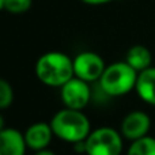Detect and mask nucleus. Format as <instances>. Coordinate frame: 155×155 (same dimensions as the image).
Masks as SVG:
<instances>
[{
    "label": "nucleus",
    "mask_w": 155,
    "mask_h": 155,
    "mask_svg": "<svg viewBox=\"0 0 155 155\" xmlns=\"http://www.w3.org/2000/svg\"><path fill=\"white\" fill-rule=\"evenodd\" d=\"M34 155H56L54 153H52V151H49L48 148H44V150H40V151H35Z\"/></svg>",
    "instance_id": "16"
},
{
    "label": "nucleus",
    "mask_w": 155,
    "mask_h": 155,
    "mask_svg": "<svg viewBox=\"0 0 155 155\" xmlns=\"http://www.w3.org/2000/svg\"><path fill=\"white\" fill-rule=\"evenodd\" d=\"M151 128V118L142 110H134L124 117L121 123V135L128 140L142 139L147 136Z\"/></svg>",
    "instance_id": "7"
},
{
    "label": "nucleus",
    "mask_w": 155,
    "mask_h": 155,
    "mask_svg": "<svg viewBox=\"0 0 155 155\" xmlns=\"http://www.w3.org/2000/svg\"><path fill=\"white\" fill-rule=\"evenodd\" d=\"M49 124L54 136L72 144L86 140L91 132L87 116L82 113V110L70 109V107L59 110L52 117Z\"/></svg>",
    "instance_id": "2"
},
{
    "label": "nucleus",
    "mask_w": 155,
    "mask_h": 155,
    "mask_svg": "<svg viewBox=\"0 0 155 155\" xmlns=\"http://www.w3.org/2000/svg\"><path fill=\"white\" fill-rule=\"evenodd\" d=\"M139 72L134 70L127 61H117L107 65L99 78L101 90L109 97H121L136 87Z\"/></svg>",
    "instance_id": "3"
},
{
    "label": "nucleus",
    "mask_w": 155,
    "mask_h": 155,
    "mask_svg": "<svg viewBox=\"0 0 155 155\" xmlns=\"http://www.w3.org/2000/svg\"><path fill=\"white\" fill-rule=\"evenodd\" d=\"M3 129H4V117L0 114V131H3Z\"/></svg>",
    "instance_id": "17"
},
{
    "label": "nucleus",
    "mask_w": 155,
    "mask_h": 155,
    "mask_svg": "<svg viewBox=\"0 0 155 155\" xmlns=\"http://www.w3.org/2000/svg\"><path fill=\"white\" fill-rule=\"evenodd\" d=\"M135 90L143 101L155 106V67H150L139 72Z\"/></svg>",
    "instance_id": "10"
},
{
    "label": "nucleus",
    "mask_w": 155,
    "mask_h": 155,
    "mask_svg": "<svg viewBox=\"0 0 155 155\" xmlns=\"http://www.w3.org/2000/svg\"><path fill=\"white\" fill-rule=\"evenodd\" d=\"M125 61L134 68L136 72L147 70L151 67L153 56L151 52L143 45H134L128 49L125 56Z\"/></svg>",
    "instance_id": "11"
},
{
    "label": "nucleus",
    "mask_w": 155,
    "mask_h": 155,
    "mask_svg": "<svg viewBox=\"0 0 155 155\" xmlns=\"http://www.w3.org/2000/svg\"><path fill=\"white\" fill-rule=\"evenodd\" d=\"M105 68V61L98 53L94 52H82L74 59V74L76 78L90 83L99 80Z\"/></svg>",
    "instance_id": "5"
},
{
    "label": "nucleus",
    "mask_w": 155,
    "mask_h": 155,
    "mask_svg": "<svg viewBox=\"0 0 155 155\" xmlns=\"http://www.w3.org/2000/svg\"><path fill=\"white\" fill-rule=\"evenodd\" d=\"M25 140H26L27 148L34 151L44 150L52 142L53 131L51 124L48 123H35L30 125L25 132Z\"/></svg>",
    "instance_id": "8"
},
{
    "label": "nucleus",
    "mask_w": 155,
    "mask_h": 155,
    "mask_svg": "<svg viewBox=\"0 0 155 155\" xmlns=\"http://www.w3.org/2000/svg\"><path fill=\"white\" fill-rule=\"evenodd\" d=\"M80 2L86 3V4H90V5H101V4H106V3L113 2V0H80Z\"/></svg>",
    "instance_id": "15"
},
{
    "label": "nucleus",
    "mask_w": 155,
    "mask_h": 155,
    "mask_svg": "<svg viewBox=\"0 0 155 155\" xmlns=\"http://www.w3.org/2000/svg\"><path fill=\"white\" fill-rule=\"evenodd\" d=\"M4 8V0H0V11Z\"/></svg>",
    "instance_id": "18"
},
{
    "label": "nucleus",
    "mask_w": 155,
    "mask_h": 155,
    "mask_svg": "<svg viewBox=\"0 0 155 155\" xmlns=\"http://www.w3.org/2000/svg\"><path fill=\"white\" fill-rule=\"evenodd\" d=\"M14 102V90L12 86L5 79L0 78V110L7 109Z\"/></svg>",
    "instance_id": "13"
},
{
    "label": "nucleus",
    "mask_w": 155,
    "mask_h": 155,
    "mask_svg": "<svg viewBox=\"0 0 155 155\" xmlns=\"http://www.w3.org/2000/svg\"><path fill=\"white\" fill-rule=\"evenodd\" d=\"M87 155H120L123 151V135L110 127L91 131L84 140Z\"/></svg>",
    "instance_id": "4"
},
{
    "label": "nucleus",
    "mask_w": 155,
    "mask_h": 155,
    "mask_svg": "<svg viewBox=\"0 0 155 155\" xmlns=\"http://www.w3.org/2000/svg\"><path fill=\"white\" fill-rule=\"evenodd\" d=\"M35 75L46 86L63 87L75 76L74 60L63 52H46L35 63Z\"/></svg>",
    "instance_id": "1"
},
{
    "label": "nucleus",
    "mask_w": 155,
    "mask_h": 155,
    "mask_svg": "<svg viewBox=\"0 0 155 155\" xmlns=\"http://www.w3.org/2000/svg\"><path fill=\"white\" fill-rule=\"evenodd\" d=\"M91 98V91L88 83L74 76L61 87V99L65 107L82 110L88 105Z\"/></svg>",
    "instance_id": "6"
},
{
    "label": "nucleus",
    "mask_w": 155,
    "mask_h": 155,
    "mask_svg": "<svg viewBox=\"0 0 155 155\" xmlns=\"http://www.w3.org/2000/svg\"><path fill=\"white\" fill-rule=\"evenodd\" d=\"M33 0H4V8L11 14H25L30 10Z\"/></svg>",
    "instance_id": "14"
},
{
    "label": "nucleus",
    "mask_w": 155,
    "mask_h": 155,
    "mask_svg": "<svg viewBox=\"0 0 155 155\" xmlns=\"http://www.w3.org/2000/svg\"><path fill=\"white\" fill-rule=\"evenodd\" d=\"M127 155H155V139L147 135L132 142Z\"/></svg>",
    "instance_id": "12"
},
{
    "label": "nucleus",
    "mask_w": 155,
    "mask_h": 155,
    "mask_svg": "<svg viewBox=\"0 0 155 155\" xmlns=\"http://www.w3.org/2000/svg\"><path fill=\"white\" fill-rule=\"evenodd\" d=\"M25 135L15 128H4L0 131V155H25L26 154Z\"/></svg>",
    "instance_id": "9"
}]
</instances>
